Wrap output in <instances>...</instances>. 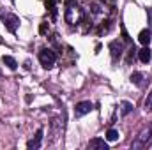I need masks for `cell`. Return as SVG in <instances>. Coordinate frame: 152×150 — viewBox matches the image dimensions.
<instances>
[{
	"instance_id": "6da1fadb",
	"label": "cell",
	"mask_w": 152,
	"mask_h": 150,
	"mask_svg": "<svg viewBox=\"0 0 152 150\" xmlns=\"http://www.w3.org/2000/svg\"><path fill=\"white\" fill-rule=\"evenodd\" d=\"M39 62H41V66H42L44 69H51V67L55 66V62H57L55 51H51V50H48V48L41 50V53H39Z\"/></svg>"
},
{
	"instance_id": "7a4b0ae2",
	"label": "cell",
	"mask_w": 152,
	"mask_h": 150,
	"mask_svg": "<svg viewBox=\"0 0 152 150\" xmlns=\"http://www.w3.org/2000/svg\"><path fill=\"white\" fill-rule=\"evenodd\" d=\"M81 16H83V11L80 9V5H76V4H69L67 5V9H66V21L67 23L76 25L81 20Z\"/></svg>"
},
{
	"instance_id": "3957f363",
	"label": "cell",
	"mask_w": 152,
	"mask_h": 150,
	"mask_svg": "<svg viewBox=\"0 0 152 150\" xmlns=\"http://www.w3.org/2000/svg\"><path fill=\"white\" fill-rule=\"evenodd\" d=\"M151 134H152V129H143L140 134H138V138L131 143V149H143V147H147V141L151 140Z\"/></svg>"
},
{
	"instance_id": "277c9868",
	"label": "cell",
	"mask_w": 152,
	"mask_h": 150,
	"mask_svg": "<svg viewBox=\"0 0 152 150\" xmlns=\"http://www.w3.org/2000/svg\"><path fill=\"white\" fill-rule=\"evenodd\" d=\"M2 21H4V25H5V28L9 30V32H16L18 30V27H20V18L16 16V14H4L2 16Z\"/></svg>"
},
{
	"instance_id": "5b68a950",
	"label": "cell",
	"mask_w": 152,
	"mask_h": 150,
	"mask_svg": "<svg viewBox=\"0 0 152 150\" xmlns=\"http://www.w3.org/2000/svg\"><path fill=\"white\" fill-rule=\"evenodd\" d=\"M92 110H94V104L90 101H81V103H78L75 106V115L76 117H83V115L90 113Z\"/></svg>"
},
{
	"instance_id": "8992f818",
	"label": "cell",
	"mask_w": 152,
	"mask_h": 150,
	"mask_svg": "<svg viewBox=\"0 0 152 150\" xmlns=\"http://www.w3.org/2000/svg\"><path fill=\"white\" fill-rule=\"evenodd\" d=\"M110 51H112V58L113 60H118L124 53V44L120 41H112L110 42Z\"/></svg>"
},
{
	"instance_id": "52a82bcc",
	"label": "cell",
	"mask_w": 152,
	"mask_h": 150,
	"mask_svg": "<svg viewBox=\"0 0 152 150\" xmlns=\"http://www.w3.org/2000/svg\"><path fill=\"white\" fill-rule=\"evenodd\" d=\"M41 141H42V129H37L36 136H34V138L27 143V147H28L30 150H32V149L36 150V149H39V147H41Z\"/></svg>"
},
{
	"instance_id": "ba28073f",
	"label": "cell",
	"mask_w": 152,
	"mask_h": 150,
	"mask_svg": "<svg viewBox=\"0 0 152 150\" xmlns=\"http://www.w3.org/2000/svg\"><path fill=\"white\" fill-rule=\"evenodd\" d=\"M88 149H97V150H108V143L101 138H94L88 141Z\"/></svg>"
},
{
	"instance_id": "9c48e42d",
	"label": "cell",
	"mask_w": 152,
	"mask_h": 150,
	"mask_svg": "<svg viewBox=\"0 0 152 150\" xmlns=\"http://www.w3.org/2000/svg\"><path fill=\"white\" fill-rule=\"evenodd\" d=\"M138 58H140L143 64H149V62H151V58H152L151 48H149V46H143V48L138 51Z\"/></svg>"
},
{
	"instance_id": "30bf717a",
	"label": "cell",
	"mask_w": 152,
	"mask_h": 150,
	"mask_svg": "<svg viewBox=\"0 0 152 150\" xmlns=\"http://www.w3.org/2000/svg\"><path fill=\"white\" fill-rule=\"evenodd\" d=\"M151 39H152V34H151V30H149V28L142 30V32H140V36H138V41H140V42H142L143 46H149Z\"/></svg>"
},
{
	"instance_id": "8fae6325",
	"label": "cell",
	"mask_w": 152,
	"mask_h": 150,
	"mask_svg": "<svg viewBox=\"0 0 152 150\" xmlns=\"http://www.w3.org/2000/svg\"><path fill=\"white\" fill-rule=\"evenodd\" d=\"M2 62L11 69V71H16V67H18V64H16V60L12 58V57H9V55H4V58H2Z\"/></svg>"
},
{
	"instance_id": "7c38bea8",
	"label": "cell",
	"mask_w": 152,
	"mask_h": 150,
	"mask_svg": "<svg viewBox=\"0 0 152 150\" xmlns=\"http://www.w3.org/2000/svg\"><path fill=\"white\" fill-rule=\"evenodd\" d=\"M142 79H143V74H142V73H133V74H131V81H133L134 85H138V87L142 85Z\"/></svg>"
},
{
	"instance_id": "4fadbf2b",
	"label": "cell",
	"mask_w": 152,
	"mask_h": 150,
	"mask_svg": "<svg viewBox=\"0 0 152 150\" xmlns=\"http://www.w3.org/2000/svg\"><path fill=\"white\" fill-rule=\"evenodd\" d=\"M106 140H108V141H117V140H118V131L110 129V131L106 133Z\"/></svg>"
},
{
	"instance_id": "5bb4252c",
	"label": "cell",
	"mask_w": 152,
	"mask_h": 150,
	"mask_svg": "<svg viewBox=\"0 0 152 150\" xmlns=\"http://www.w3.org/2000/svg\"><path fill=\"white\" fill-rule=\"evenodd\" d=\"M133 108H134V106H133L131 103L124 101V103H122V115H129V113L133 111Z\"/></svg>"
},
{
	"instance_id": "9a60e30c",
	"label": "cell",
	"mask_w": 152,
	"mask_h": 150,
	"mask_svg": "<svg viewBox=\"0 0 152 150\" xmlns=\"http://www.w3.org/2000/svg\"><path fill=\"white\" fill-rule=\"evenodd\" d=\"M145 110H147V111L152 110V92L147 95V99H145Z\"/></svg>"
},
{
	"instance_id": "2e32d148",
	"label": "cell",
	"mask_w": 152,
	"mask_h": 150,
	"mask_svg": "<svg viewBox=\"0 0 152 150\" xmlns=\"http://www.w3.org/2000/svg\"><path fill=\"white\" fill-rule=\"evenodd\" d=\"M55 2H57V0H46L48 9H51V12H53V18H55Z\"/></svg>"
},
{
	"instance_id": "e0dca14e",
	"label": "cell",
	"mask_w": 152,
	"mask_h": 150,
	"mask_svg": "<svg viewBox=\"0 0 152 150\" xmlns=\"http://www.w3.org/2000/svg\"><path fill=\"white\" fill-rule=\"evenodd\" d=\"M39 32H41V34H44V32H46V23H42V25H41V28H39Z\"/></svg>"
},
{
	"instance_id": "ac0fdd59",
	"label": "cell",
	"mask_w": 152,
	"mask_h": 150,
	"mask_svg": "<svg viewBox=\"0 0 152 150\" xmlns=\"http://www.w3.org/2000/svg\"><path fill=\"white\" fill-rule=\"evenodd\" d=\"M151 150H152V145H151Z\"/></svg>"
},
{
	"instance_id": "d6986e66",
	"label": "cell",
	"mask_w": 152,
	"mask_h": 150,
	"mask_svg": "<svg viewBox=\"0 0 152 150\" xmlns=\"http://www.w3.org/2000/svg\"><path fill=\"white\" fill-rule=\"evenodd\" d=\"M151 129H152V127H151Z\"/></svg>"
}]
</instances>
